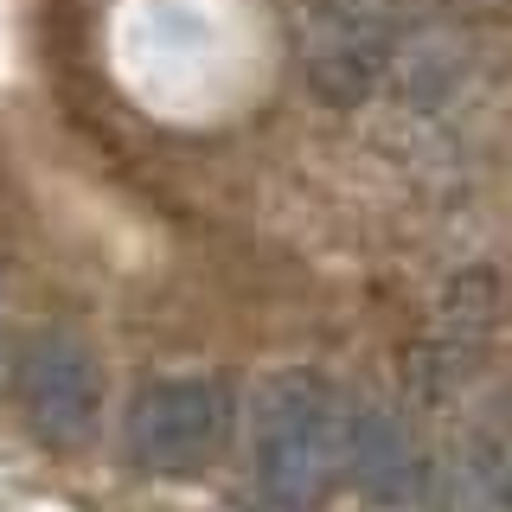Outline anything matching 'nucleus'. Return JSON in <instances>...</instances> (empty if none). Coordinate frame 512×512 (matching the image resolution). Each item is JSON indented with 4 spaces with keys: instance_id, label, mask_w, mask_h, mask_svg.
Instances as JSON below:
<instances>
[{
    "instance_id": "4",
    "label": "nucleus",
    "mask_w": 512,
    "mask_h": 512,
    "mask_svg": "<svg viewBox=\"0 0 512 512\" xmlns=\"http://www.w3.org/2000/svg\"><path fill=\"white\" fill-rule=\"evenodd\" d=\"M429 474L436 461L416 448L410 423L384 404H352V455H346V480L378 506H410L429 500Z\"/></svg>"
},
{
    "instance_id": "1",
    "label": "nucleus",
    "mask_w": 512,
    "mask_h": 512,
    "mask_svg": "<svg viewBox=\"0 0 512 512\" xmlns=\"http://www.w3.org/2000/svg\"><path fill=\"white\" fill-rule=\"evenodd\" d=\"M352 397L327 372L288 365L250 404V474L282 512H314L346 480Z\"/></svg>"
},
{
    "instance_id": "3",
    "label": "nucleus",
    "mask_w": 512,
    "mask_h": 512,
    "mask_svg": "<svg viewBox=\"0 0 512 512\" xmlns=\"http://www.w3.org/2000/svg\"><path fill=\"white\" fill-rule=\"evenodd\" d=\"M506 442H512V404L506 397H493V404L461 416L455 448H448L436 461V474H429L436 512H480L487 500H500L506 474H512V448Z\"/></svg>"
},
{
    "instance_id": "2",
    "label": "nucleus",
    "mask_w": 512,
    "mask_h": 512,
    "mask_svg": "<svg viewBox=\"0 0 512 512\" xmlns=\"http://www.w3.org/2000/svg\"><path fill=\"white\" fill-rule=\"evenodd\" d=\"M231 436V391L218 378H154L135 391L122 416V442L141 468L154 474H192L224 448Z\"/></svg>"
},
{
    "instance_id": "5",
    "label": "nucleus",
    "mask_w": 512,
    "mask_h": 512,
    "mask_svg": "<svg viewBox=\"0 0 512 512\" xmlns=\"http://www.w3.org/2000/svg\"><path fill=\"white\" fill-rule=\"evenodd\" d=\"M96 397H103V378H96V359L77 340H32L26 346L20 404L45 436H58V442L84 436L96 416Z\"/></svg>"
},
{
    "instance_id": "6",
    "label": "nucleus",
    "mask_w": 512,
    "mask_h": 512,
    "mask_svg": "<svg viewBox=\"0 0 512 512\" xmlns=\"http://www.w3.org/2000/svg\"><path fill=\"white\" fill-rule=\"evenodd\" d=\"M500 500H506V506H512V474H506V493H500Z\"/></svg>"
}]
</instances>
